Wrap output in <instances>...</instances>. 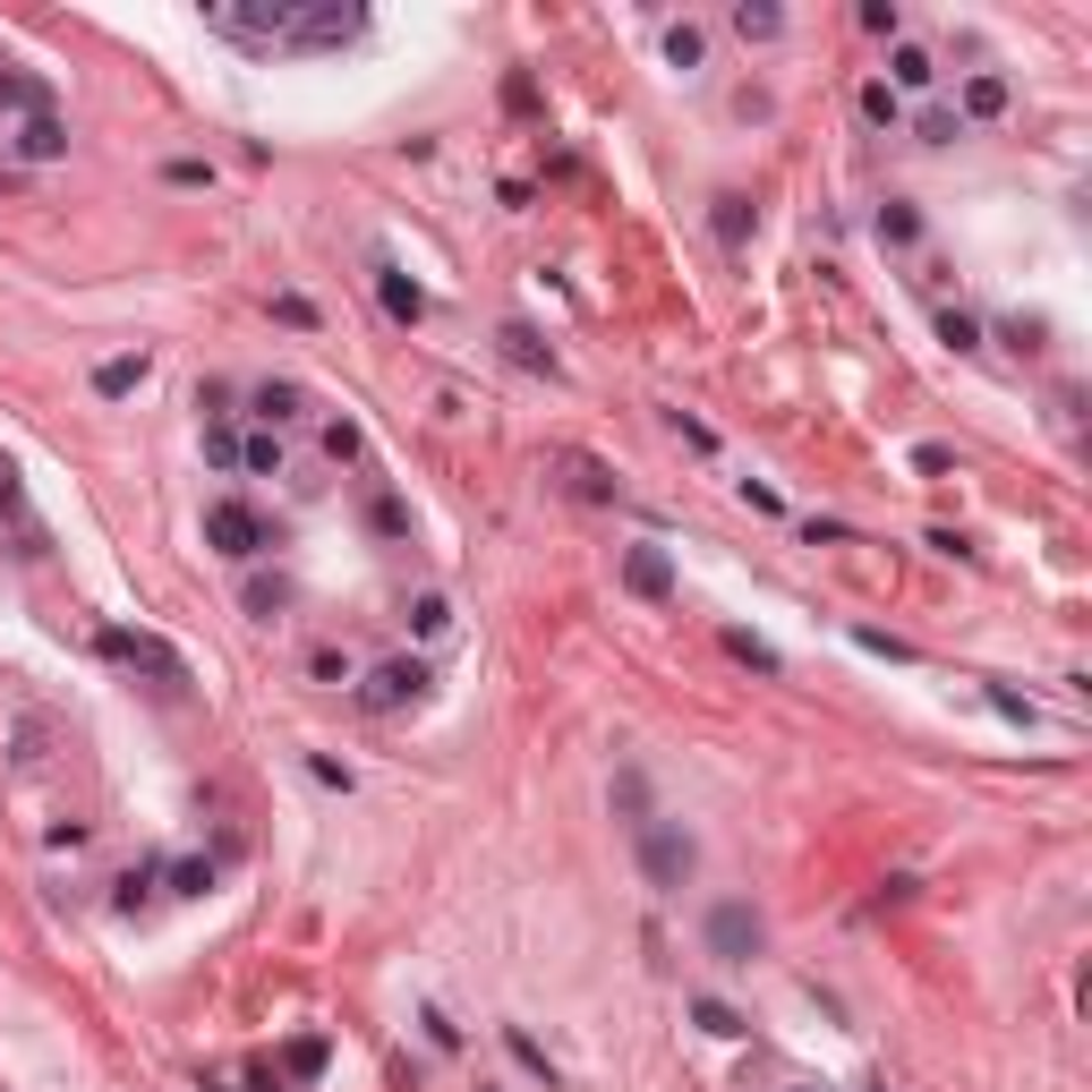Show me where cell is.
Segmentation results:
<instances>
[{
  "label": "cell",
  "instance_id": "6da1fadb",
  "mask_svg": "<svg viewBox=\"0 0 1092 1092\" xmlns=\"http://www.w3.org/2000/svg\"><path fill=\"white\" fill-rule=\"evenodd\" d=\"M692 863H700V845L675 828V820H641V870L657 897H675L683 879H692Z\"/></svg>",
  "mask_w": 1092,
  "mask_h": 1092
},
{
  "label": "cell",
  "instance_id": "7a4b0ae2",
  "mask_svg": "<svg viewBox=\"0 0 1092 1092\" xmlns=\"http://www.w3.org/2000/svg\"><path fill=\"white\" fill-rule=\"evenodd\" d=\"M769 948V931H760V913L742 897H726V904H708V956L726 964V973H742V964Z\"/></svg>",
  "mask_w": 1092,
  "mask_h": 1092
},
{
  "label": "cell",
  "instance_id": "3957f363",
  "mask_svg": "<svg viewBox=\"0 0 1092 1092\" xmlns=\"http://www.w3.org/2000/svg\"><path fill=\"white\" fill-rule=\"evenodd\" d=\"M205 538L223 546V555H239V564H248V555H265V546H282V529H274V521H265L257 504H239V495H223V504L205 513Z\"/></svg>",
  "mask_w": 1092,
  "mask_h": 1092
},
{
  "label": "cell",
  "instance_id": "277c9868",
  "mask_svg": "<svg viewBox=\"0 0 1092 1092\" xmlns=\"http://www.w3.org/2000/svg\"><path fill=\"white\" fill-rule=\"evenodd\" d=\"M103 657H111V666H146L162 692L189 683V657H180L171 641H154V632H120V623H111V632H103Z\"/></svg>",
  "mask_w": 1092,
  "mask_h": 1092
},
{
  "label": "cell",
  "instance_id": "5b68a950",
  "mask_svg": "<svg viewBox=\"0 0 1092 1092\" xmlns=\"http://www.w3.org/2000/svg\"><path fill=\"white\" fill-rule=\"evenodd\" d=\"M290 18H299V0H257V9H214L205 26L231 34V43H282Z\"/></svg>",
  "mask_w": 1092,
  "mask_h": 1092
},
{
  "label": "cell",
  "instance_id": "8992f818",
  "mask_svg": "<svg viewBox=\"0 0 1092 1092\" xmlns=\"http://www.w3.org/2000/svg\"><path fill=\"white\" fill-rule=\"evenodd\" d=\"M358 26H367L358 9H299V18H290V34H282V52H342Z\"/></svg>",
  "mask_w": 1092,
  "mask_h": 1092
},
{
  "label": "cell",
  "instance_id": "52a82bcc",
  "mask_svg": "<svg viewBox=\"0 0 1092 1092\" xmlns=\"http://www.w3.org/2000/svg\"><path fill=\"white\" fill-rule=\"evenodd\" d=\"M0 529H9V538H18V555H43V521H34V504H26V479H18V461H0Z\"/></svg>",
  "mask_w": 1092,
  "mask_h": 1092
},
{
  "label": "cell",
  "instance_id": "ba28073f",
  "mask_svg": "<svg viewBox=\"0 0 1092 1092\" xmlns=\"http://www.w3.org/2000/svg\"><path fill=\"white\" fill-rule=\"evenodd\" d=\"M418 692H427V666H418V657H385V666H376V675L358 683V700L376 708V717H385V708H410Z\"/></svg>",
  "mask_w": 1092,
  "mask_h": 1092
},
{
  "label": "cell",
  "instance_id": "9c48e42d",
  "mask_svg": "<svg viewBox=\"0 0 1092 1092\" xmlns=\"http://www.w3.org/2000/svg\"><path fill=\"white\" fill-rule=\"evenodd\" d=\"M623 589L649 598V607H666V598H675V564H666V546H632V555H623Z\"/></svg>",
  "mask_w": 1092,
  "mask_h": 1092
},
{
  "label": "cell",
  "instance_id": "30bf717a",
  "mask_svg": "<svg viewBox=\"0 0 1092 1092\" xmlns=\"http://www.w3.org/2000/svg\"><path fill=\"white\" fill-rule=\"evenodd\" d=\"M888 95H922V86H939V61L922 52V43H897L888 52V77H879Z\"/></svg>",
  "mask_w": 1092,
  "mask_h": 1092
},
{
  "label": "cell",
  "instance_id": "8fae6325",
  "mask_svg": "<svg viewBox=\"0 0 1092 1092\" xmlns=\"http://www.w3.org/2000/svg\"><path fill=\"white\" fill-rule=\"evenodd\" d=\"M376 299H385L393 324H418V317H427V290H418L402 265H376Z\"/></svg>",
  "mask_w": 1092,
  "mask_h": 1092
},
{
  "label": "cell",
  "instance_id": "7c38bea8",
  "mask_svg": "<svg viewBox=\"0 0 1092 1092\" xmlns=\"http://www.w3.org/2000/svg\"><path fill=\"white\" fill-rule=\"evenodd\" d=\"M998 111H1007V77H998V68H973V77H964L956 120H998Z\"/></svg>",
  "mask_w": 1092,
  "mask_h": 1092
},
{
  "label": "cell",
  "instance_id": "4fadbf2b",
  "mask_svg": "<svg viewBox=\"0 0 1092 1092\" xmlns=\"http://www.w3.org/2000/svg\"><path fill=\"white\" fill-rule=\"evenodd\" d=\"M18 154H26V162H61V154H68V129H61V111H34L26 129H18Z\"/></svg>",
  "mask_w": 1092,
  "mask_h": 1092
},
{
  "label": "cell",
  "instance_id": "5bb4252c",
  "mask_svg": "<svg viewBox=\"0 0 1092 1092\" xmlns=\"http://www.w3.org/2000/svg\"><path fill=\"white\" fill-rule=\"evenodd\" d=\"M137 385H146V351L103 358V367H95V393H103V402H120V393H137Z\"/></svg>",
  "mask_w": 1092,
  "mask_h": 1092
},
{
  "label": "cell",
  "instance_id": "9a60e30c",
  "mask_svg": "<svg viewBox=\"0 0 1092 1092\" xmlns=\"http://www.w3.org/2000/svg\"><path fill=\"white\" fill-rule=\"evenodd\" d=\"M495 342H504V358H513V367H538V376H555V351H546V342L529 333V324H504Z\"/></svg>",
  "mask_w": 1092,
  "mask_h": 1092
},
{
  "label": "cell",
  "instance_id": "2e32d148",
  "mask_svg": "<svg viewBox=\"0 0 1092 1092\" xmlns=\"http://www.w3.org/2000/svg\"><path fill=\"white\" fill-rule=\"evenodd\" d=\"M0 111H52V95H43V86H34V77H18V68H0Z\"/></svg>",
  "mask_w": 1092,
  "mask_h": 1092
},
{
  "label": "cell",
  "instance_id": "e0dca14e",
  "mask_svg": "<svg viewBox=\"0 0 1092 1092\" xmlns=\"http://www.w3.org/2000/svg\"><path fill=\"white\" fill-rule=\"evenodd\" d=\"M564 470H572V495H580V504H607V495H614V486H607V470H598L589 452H564Z\"/></svg>",
  "mask_w": 1092,
  "mask_h": 1092
},
{
  "label": "cell",
  "instance_id": "ac0fdd59",
  "mask_svg": "<svg viewBox=\"0 0 1092 1092\" xmlns=\"http://www.w3.org/2000/svg\"><path fill=\"white\" fill-rule=\"evenodd\" d=\"M324 1059H333V1050H324L317 1032H299V1041H290V1050H282V1067H290V1075H299V1084H317V1075H324Z\"/></svg>",
  "mask_w": 1092,
  "mask_h": 1092
},
{
  "label": "cell",
  "instance_id": "d6986e66",
  "mask_svg": "<svg viewBox=\"0 0 1092 1092\" xmlns=\"http://www.w3.org/2000/svg\"><path fill=\"white\" fill-rule=\"evenodd\" d=\"M692 1016H700V1032H717V1041H742V1032H751L726 998H692Z\"/></svg>",
  "mask_w": 1092,
  "mask_h": 1092
},
{
  "label": "cell",
  "instance_id": "ffe728a7",
  "mask_svg": "<svg viewBox=\"0 0 1092 1092\" xmlns=\"http://www.w3.org/2000/svg\"><path fill=\"white\" fill-rule=\"evenodd\" d=\"M248 410H257V418H299V385H282V376H274V385L248 393Z\"/></svg>",
  "mask_w": 1092,
  "mask_h": 1092
},
{
  "label": "cell",
  "instance_id": "44dd1931",
  "mask_svg": "<svg viewBox=\"0 0 1092 1092\" xmlns=\"http://www.w3.org/2000/svg\"><path fill=\"white\" fill-rule=\"evenodd\" d=\"M708 223H717V239H726V248H742V239H751V205H742V196H717V214H708Z\"/></svg>",
  "mask_w": 1092,
  "mask_h": 1092
},
{
  "label": "cell",
  "instance_id": "7402d4cb",
  "mask_svg": "<svg viewBox=\"0 0 1092 1092\" xmlns=\"http://www.w3.org/2000/svg\"><path fill=\"white\" fill-rule=\"evenodd\" d=\"M879 239H888V248H913V239H922V214H913V205H879Z\"/></svg>",
  "mask_w": 1092,
  "mask_h": 1092
},
{
  "label": "cell",
  "instance_id": "603a6c76",
  "mask_svg": "<svg viewBox=\"0 0 1092 1092\" xmlns=\"http://www.w3.org/2000/svg\"><path fill=\"white\" fill-rule=\"evenodd\" d=\"M939 342H948V351H982V317H964V308H939Z\"/></svg>",
  "mask_w": 1092,
  "mask_h": 1092
},
{
  "label": "cell",
  "instance_id": "cb8c5ba5",
  "mask_svg": "<svg viewBox=\"0 0 1092 1092\" xmlns=\"http://www.w3.org/2000/svg\"><path fill=\"white\" fill-rule=\"evenodd\" d=\"M162 879H171V897H205V888H214V863H205V854H189V863H171Z\"/></svg>",
  "mask_w": 1092,
  "mask_h": 1092
},
{
  "label": "cell",
  "instance_id": "d4e9b609",
  "mask_svg": "<svg viewBox=\"0 0 1092 1092\" xmlns=\"http://www.w3.org/2000/svg\"><path fill=\"white\" fill-rule=\"evenodd\" d=\"M445 623H452V607L436 598V589H418V598H410V632H418V641H436Z\"/></svg>",
  "mask_w": 1092,
  "mask_h": 1092
},
{
  "label": "cell",
  "instance_id": "484cf974",
  "mask_svg": "<svg viewBox=\"0 0 1092 1092\" xmlns=\"http://www.w3.org/2000/svg\"><path fill=\"white\" fill-rule=\"evenodd\" d=\"M863 120H870V129H897V120H904V95H888V86L870 77V86H863Z\"/></svg>",
  "mask_w": 1092,
  "mask_h": 1092
},
{
  "label": "cell",
  "instance_id": "4316f807",
  "mask_svg": "<svg viewBox=\"0 0 1092 1092\" xmlns=\"http://www.w3.org/2000/svg\"><path fill=\"white\" fill-rule=\"evenodd\" d=\"M735 34H742V43H777V34H785V18H777V9H751V0H742V9H735Z\"/></svg>",
  "mask_w": 1092,
  "mask_h": 1092
},
{
  "label": "cell",
  "instance_id": "83f0119b",
  "mask_svg": "<svg viewBox=\"0 0 1092 1092\" xmlns=\"http://www.w3.org/2000/svg\"><path fill=\"white\" fill-rule=\"evenodd\" d=\"M504 1050H513V1059L529 1067V1075H538L546 1092H555V1067H546V1050H538V1041H529V1032H521V1025H504Z\"/></svg>",
  "mask_w": 1092,
  "mask_h": 1092
},
{
  "label": "cell",
  "instance_id": "f1b7e54d",
  "mask_svg": "<svg viewBox=\"0 0 1092 1092\" xmlns=\"http://www.w3.org/2000/svg\"><path fill=\"white\" fill-rule=\"evenodd\" d=\"M239 461H248L257 479H274V470H282V436H239Z\"/></svg>",
  "mask_w": 1092,
  "mask_h": 1092
},
{
  "label": "cell",
  "instance_id": "f546056e",
  "mask_svg": "<svg viewBox=\"0 0 1092 1092\" xmlns=\"http://www.w3.org/2000/svg\"><path fill=\"white\" fill-rule=\"evenodd\" d=\"M956 137H964L956 103H931V111H922V146H956Z\"/></svg>",
  "mask_w": 1092,
  "mask_h": 1092
},
{
  "label": "cell",
  "instance_id": "4dcf8cb0",
  "mask_svg": "<svg viewBox=\"0 0 1092 1092\" xmlns=\"http://www.w3.org/2000/svg\"><path fill=\"white\" fill-rule=\"evenodd\" d=\"M700 52H708L700 26H666V61H675V68H700Z\"/></svg>",
  "mask_w": 1092,
  "mask_h": 1092
},
{
  "label": "cell",
  "instance_id": "1f68e13d",
  "mask_svg": "<svg viewBox=\"0 0 1092 1092\" xmlns=\"http://www.w3.org/2000/svg\"><path fill=\"white\" fill-rule=\"evenodd\" d=\"M726 657H742V666L777 675V649H769V641H751V632H726Z\"/></svg>",
  "mask_w": 1092,
  "mask_h": 1092
},
{
  "label": "cell",
  "instance_id": "d6a6232c",
  "mask_svg": "<svg viewBox=\"0 0 1092 1092\" xmlns=\"http://www.w3.org/2000/svg\"><path fill=\"white\" fill-rule=\"evenodd\" d=\"M863 34H888V43H897V34H904V9H897V0H863Z\"/></svg>",
  "mask_w": 1092,
  "mask_h": 1092
},
{
  "label": "cell",
  "instance_id": "836d02e7",
  "mask_svg": "<svg viewBox=\"0 0 1092 1092\" xmlns=\"http://www.w3.org/2000/svg\"><path fill=\"white\" fill-rule=\"evenodd\" d=\"M324 461H358V427L351 418H324Z\"/></svg>",
  "mask_w": 1092,
  "mask_h": 1092
},
{
  "label": "cell",
  "instance_id": "e575fe53",
  "mask_svg": "<svg viewBox=\"0 0 1092 1092\" xmlns=\"http://www.w3.org/2000/svg\"><path fill=\"white\" fill-rule=\"evenodd\" d=\"M367 521H376L385 538H402V529H410V504H402V495H376V504H367Z\"/></svg>",
  "mask_w": 1092,
  "mask_h": 1092
},
{
  "label": "cell",
  "instance_id": "d590c367",
  "mask_svg": "<svg viewBox=\"0 0 1092 1092\" xmlns=\"http://www.w3.org/2000/svg\"><path fill=\"white\" fill-rule=\"evenodd\" d=\"M282 607H290V589H282V580H248V614H265V623H274Z\"/></svg>",
  "mask_w": 1092,
  "mask_h": 1092
},
{
  "label": "cell",
  "instance_id": "8d00e7d4",
  "mask_svg": "<svg viewBox=\"0 0 1092 1092\" xmlns=\"http://www.w3.org/2000/svg\"><path fill=\"white\" fill-rule=\"evenodd\" d=\"M308 675H317V683H351V657H342V649H317V657H308Z\"/></svg>",
  "mask_w": 1092,
  "mask_h": 1092
},
{
  "label": "cell",
  "instance_id": "74e56055",
  "mask_svg": "<svg viewBox=\"0 0 1092 1092\" xmlns=\"http://www.w3.org/2000/svg\"><path fill=\"white\" fill-rule=\"evenodd\" d=\"M274 317H282V324H299V333H308V324H317V308H308L299 290H282V299H274Z\"/></svg>",
  "mask_w": 1092,
  "mask_h": 1092
},
{
  "label": "cell",
  "instance_id": "f35d334b",
  "mask_svg": "<svg viewBox=\"0 0 1092 1092\" xmlns=\"http://www.w3.org/2000/svg\"><path fill=\"white\" fill-rule=\"evenodd\" d=\"M913 470H922V479H939V470H956V452H948V445H913Z\"/></svg>",
  "mask_w": 1092,
  "mask_h": 1092
},
{
  "label": "cell",
  "instance_id": "ab89813d",
  "mask_svg": "<svg viewBox=\"0 0 1092 1092\" xmlns=\"http://www.w3.org/2000/svg\"><path fill=\"white\" fill-rule=\"evenodd\" d=\"M205 461H223V470H231V461H239V436H231V427H205Z\"/></svg>",
  "mask_w": 1092,
  "mask_h": 1092
},
{
  "label": "cell",
  "instance_id": "60d3db41",
  "mask_svg": "<svg viewBox=\"0 0 1092 1092\" xmlns=\"http://www.w3.org/2000/svg\"><path fill=\"white\" fill-rule=\"evenodd\" d=\"M205 180H214V171H205L196 154H180V162H171V189H205Z\"/></svg>",
  "mask_w": 1092,
  "mask_h": 1092
},
{
  "label": "cell",
  "instance_id": "b9f144b4",
  "mask_svg": "<svg viewBox=\"0 0 1092 1092\" xmlns=\"http://www.w3.org/2000/svg\"><path fill=\"white\" fill-rule=\"evenodd\" d=\"M675 436H683V445H692V452H717V436H708L700 418H683V410H675Z\"/></svg>",
  "mask_w": 1092,
  "mask_h": 1092
},
{
  "label": "cell",
  "instance_id": "7bdbcfd3",
  "mask_svg": "<svg viewBox=\"0 0 1092 1092\" xmlns=\"http://www.w3.org/2000/svg\"><path fill=\"white\" fill-rule=\"evenodd\" d=\"M854 641H863L870 657H897V666H904V657H913V649H904V641H888V632H854Z\"/></svg>",
  "mask_w": 1092,
  "mask_h": 1092
},
{
  "label": "cell",
  "instance_id": "ee69618b",
  "mask_svg": "<svg viewBox=\"0 0 1092 1092\" xmlns=\"http://www.w3.org/2000/svg\"><path fill=\"white\" fill-rule=\"evenodd\" d=\"M863 1092H888V1084H863Z\"/></svg>",
  "mask_w": 1092,
  "mask_h": 1092
},
{
  "label": "cell",
  "instance_id": "f6af8a7d",
  "mask_svg": "<svg viewBox=\"0 0 1092 1092\" xmlns=\"http://www.w3.org/2000/svg\"><path fill=\"white\" fill-rule=\"evenodd\" d=\"M794 1092H820V1084H794Z\"/></svg>",
  "mask_w": 1092,
  "mask_h": 1092
}]
</instances>
